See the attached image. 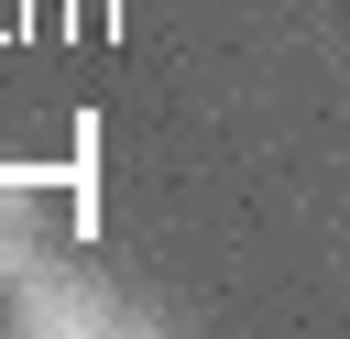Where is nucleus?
<instances>
[{
  "label": "nucleus",
  "instance_id": "1",
  "mask_svg": "<svg viewBox=\"0 0 350 339\" xmlns=\"http://www.w3.org/2000/svg\"><path fill=\"white\" fill-rule=\"evenodd\" d=\"M11 317H22V328H142V306H120V295L88 284V273H22V284H11Z\"/></svg>",
  "mask_w": 350,
  "mask_h": 339
}]
</instances>
